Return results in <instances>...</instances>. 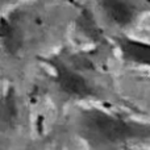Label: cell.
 I'll return each mask as SVG.
<instances>
[{
	"label": "cell",
	"instance_id": "1",
	"mask_svg": "<svg viewBox=\"0 0 150 150\" xmlns=\"http://www.w3.org/2000/svg\"><path fill=\"white\" fill-rule=\"evenodd\" d=\"M78 127L83 140L95 150L115 149L129 141L150 136L149 127L101 109L82 112Z\"/></svg>",
	"mask_w": 150,
	"mask_h": 150
},
{
	"label": "cell",
	"instance_id": "2",
	"mask_svg": "<svg viewBox=\"0 0 150 150\" xmlns=\"http://www.w3.org/2000/svg\"><path fill=\"white\" fill-rule=\"evenodd\" d=\"M52 69L54 71V82L59 90L67 96L73 98H88L93 95V88L86 78L78 74L74 69L59 59L52 61Z\"/></svg>",
	"mask_w": 150,
	"mask_h": 150
},
{
	"label": "cell",
	"instance_id": "3",
	"mask_svg": "<svg viewBox=\"0 0 150 150\" xmlns=\"http://www.w3.org/2000/svg\"><path fill=\"white\" fill-rule=\"evenodd\" d=\"M104 15L119 26L129 25L136 17V8L129 0H99Z\"/></svg>",
	"mask_w": 150,
	"mask_h": 150
},
{
	"label": "cell",
	"instance_id": "4",
	"mask_svg": "<svg viewBox=\"0 0 150 150\" xmlns=\"http://www.w3.org/2000/svg\"><path fill=\"white\" fill-rule=\"evenodd\" d=\"M119 46L124 58L129 62L150 66V44L124 38L119 41Z\"/></svg>",
	"mask_w": 150,
	"mask_h": 150
}]
</instances>
